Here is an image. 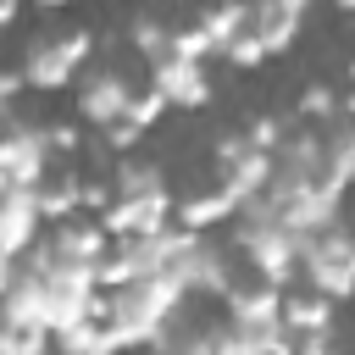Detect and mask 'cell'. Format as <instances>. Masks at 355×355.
I'll list each match as a JSON object with an SVG mask.
<instances>
[{"label": "cell", "mask_w": 355, "mask_h": 355, "mask_svg": "<svg viewBox=\"0 0 355 355\" xmlns=\"http://www.w3.org/2000/svg\"><path fill=\"white\" fill-rule=\"evenodd\" d=\"M183 300H189V283L178 277V266H161V272H144V277L111 288L105 322L116 327L122 349H128V344H161V338H166V322H172V311H178Z\"/></svg>", "instance_id": "1"}, {"label": "cell", "mask_w": 355, "mask_h": 355, "mask_svg": "<svg viewBox=\"0 0 355 355\" xmlns=\"http://www.w3.org/2000/svg\"><path fill=\"white\" fill-rule=\"evenodd\" d=\"M344 178H333V166L311 172V178H294V172H272L266 183V205L283 216V227H294L300 239L322 233L338 222V200H344Z\"/></svg>", "instance_id": "2"}, {"label": "cell", "mask_w": 355, "mask_h": 355, "mask_svg": "<svg viewBox=\"0 0 355 355\" xmlns=\"http://www.w3.org/2000/svg\"><path fill=\"white\" fill-rule=\"evenodd\" d=\"M89 50H94V33L89 28H72V33H39V39H28V50H22V83L28 89H67L72 78H78V67L89 61Z\"/></svg>", "instance_id": "3"}, {"label": "cell", "mask_w": 355, "mask_h": 355, "mask_svg": "<svg viewBox=\"0 0 355 355\" xmlns=\"http://www.w3.org/2000/svg\"><path fill=\"white\" fill-rule=\"evenodd\" d=\"M300 272H305L311 288L349 300L355 294V239L344 227H322V233L300 239Z\"/></svg>", "instance_id": "4"}, {"label": "cell", "mask_w": 355, "mask_h": 355, "mask_svg": "<svg viewBox=\"0 0 355 355\" xmlns=\"http://www.w3.org/2000/svg\"><path fill=\"white\" fill-rule=\"evenodd\" d=\"M272 172H277V155H272V150H255L244 133L216 139V183L239 200V211H244L255 194H266Z\"/></svg>", "instance_id": "5"}, {"label": "cell", "mask_w": 355, "mask_h": 355, "mask_svg": "<svg viewBox=\"0 0 355 355\" xmlns=\"http://www.w3.org/2000/svg\"><path fill=\"white\" fill-rule=\"evenodd\" d=\"M50 133L44 128H28V122H6L0 133V194L6 189H33L50 166Z\"/></svg>", "instance_id": "6"}, {"label": "cell", "mask_w": 355, "mask_h": 355, "mask_svg": "<svg viewBox=\"0 0 355 355\" xmlns=\"http://www.w3.org/2000/svg\"><path fill=\"white\" fill-rule=\"evenodd\" d=\"M105 233L111 239H139V233H161L172 222V189H155V194H116L105 211H100Z\"/></svg>", "instance_id": "7"}, {"label": "cell", "mask_w": 355, "mask_h": 355, "mask_svg": "<svg viewBox=\"0 0 355 355\" xmlns=\"http://www.w3.org/2000/svg\"><path fill=\"white\" fill-rule=\"evenodd\" d=\"M150 83L172 100V105H183V111H194V105H205L211 100V78H205V61H194V55H178V50H166L161 61H150Z\"/></svg>", "instance_id": "8"}, {"label": "cell", "mask_w": 355, "mask_h": 355, "mask_svg": "<svg viewBox=\"0 0 355 355\" xmlns=\"http://www.w3.org/2000/svg\"><path fill=\"white\" fill-rule=\"evenodd\" d=\"M128 100H133V83L111 67H100L78 83V116L94 122V128H111L116 116H128Z\"/></svg>", "instance_id": "9"}, {"label": "cell", "mask_w": 355, "mask_h": 355, "mask_svg": "<svg viewBox=\"0 0 355 355\" xmlns=\"http://www.w3.org/2000/svg\"><path fill=\"white\" fill-rule=\"evenodd\" d=\"M50 255H55V261L100 266V261L111 255V233H105V222H100V216L89 222V211H83V216H61V222H55V233H50Z\"/></svg>", "instance_id": "10"}, {"label": "cell", "mask_w": 355, "mask_h": 355, "mask_svg": "<svg viewBox=\"0 0 355 355\" xmlns=\"http://www.w3.org/2000/svg\"><path fill=\"white\" fill-rule=\"evenodd\" d=\"M305 11H311V0H255V6H250V28H255V39L266 44V55H283V50L300 39Z\"/></svg>", "instance_id": "11"}, {"label": "cell", "mask_w": 355, "mask_h": 355, "mask_svg": "<svg viewBox=\"0 0 355 355\" xmlns=\"http://www.w3.org/2000/svg\"><path fill=\"white\" fill-rule=\"evenodd\" d=\"M39 205H33V189H6L0 194V255H22L33 250L39 239Z\"/></svg>", "instance_id": "12"}, {"label": "cell", "mask_w": 355, "mask_h": 355, "mask_svg": "<svg viewBox=\"0 0 355 355\" xmlns=\"http://www.w3.org/2000/svg\"><path fill=\"white\" fill-rule=\"evenodd\" d=\"M178 266V277L189 283V294H227L233 288V277H227V261H222V250H211L200 233L189 239V250L172 261Z\"/></svg>", "instance_id": "13"}, {"label": "cell", "mask_w": 355, "mask_h": 355, "mask_svg": "<svg viewBox=\"0 0 355 355\" xmlns=\"http://www.w3.org/2000/svg\"><path fill=\"white\" fill-rule=\"evenodd\" d=\"M222 355H288L294 349V333L283 322H233L227 333L211 338Z\"/></svg>", "instance_id": "14"}, {"label": "cell", "mask_w": 355, "mask_h": 355, "mask_svg": "<svg viewBox=\"0 0 355 355\" xmlns=\"http://www.w3.org/2000/svg\"><path fill=\"white\" fill-rule=\"evenodd\" d=\"M227 316L233 322H283V288L255 277L244 288H227Z\"/></svg>", "instance_id": "15"}, {"label": "cell", "mask_w": 355, "mask_h": 355, "mask_svg": "<svg viewBox=\"0 0 355 355\" xmlns=\"http://www.w3.org/2000/svg\"><path fill=\"white\" fill-rule=\"evenodd\" d=\"M78 200H83V178H78V172H55V178H39V183H33V205H39L44 222L72 216Z\"/></svg>", "instance_id": "16"}, {"label": "cell", "mask_w": 355, "mask_h": 355, "mask_svg": "<svg viewBox=\"0 0 355 355\" xmlns=\"http://www.w3.org/2000/svg\"><path fill=\"white\" fill-rule=\"evenodd\" d=\"M55 344H61L67 355H111V349H122V338H116V327H111L105 316H83V322L61 327Z\"/></svg>", "instance_id": "17"}, {"label": "cell", "mask_w": 355, "mask_h": 355, "mask_svg": "<svg viewBox=\"0 0 355 355\" xmlns=\"http://www.w3.org/2000/svg\"><path fill=\"white\" fill-rule=\"evenodd\" d=\"M227 216H239V200H233L222 183L205 189V194H189V200L178 205V222L194 227V233H205V227H216V222H227Z\"/></svg>", "instance_id": "18"}, {"label": "cell", "mask_w": 355, "mask_h": 355, "mask_svg": "<svg viewBox=\"0 0 355 355\" xmlns=\"http://www.w3.org/2000/svg\"><path fill=\"white\" fill-rule=\"evenodd\" d=\"M283 327H288V333H305V327H333V294H322V288L288 294V288H283Z\"/></svg>", "instance_id": "19"}, {"label": "cell", "mask_w": 355, "mask_h": 355, "mask_svg": "<svg viewBox=\"0 0 355 355\" xmlns=\"http://www.w3.org/2000/svg\"><path fill=\"white\" fill-rule=\"evenodd\" d=\"M200 28L211 33V44H216V55H222V50H227V44H233V39L250 28V6H244V0H222V6H205V11H200Z\"/></svg>", "instance_id": "20"}, {"label": "cell", "mask_w": 355, "mask_h": 355, "mask_svg": "<svg viewBox=\"0 0 355 355\" xmlns=\"http://www.w3.org/2000/svg\"><path fill=\"white\" fill-rule=\"evenodd\" d=\"M322 166H327V144H322V139L294 133V139H283V144H277V172L311 178V172H322Z\"/></svg>", "instance_id": "21"}, {"label": "cell", "mask_w": 355, "mask_h": 355, "mask_svg": "<svg viewBox=\"0 0 355 355\" xmlns=\"http://www.w3.org/2000/svg\"><path fill=\"white\" fill-rule=\"evenodd\" d=\"M111 189L116 194H155V189H166V178H161V166L155 161H116V172H111Z\"/></svg>", "instance_id": "22"}, {"label": "cell", "mask_w": 355, "mask_h": 355, "mask_svg": "<svg viewBox=\"0 0 355 355\" xmlns=\"http://www.w3.org/2000/svg\"><path fill=\"white\" fill-rule=\"evenodd\" d=\"M128 39H133V50H139L144 61H161V55L172 50V28H161L155 17H133V28H128Z\"/></svg>", "instance_id": "23"}, {"label": "cell", "mask_w": 355, "mask_h": 355, "mask_svg": "<svg viewBox=\"0 0 355 355\" xmlns=\"http://www.w3.org/2000/svg\"><path fill=\"white\" fill-rule=\"evenodd\" d=\"M327 166H333V178H344V183L355 189V122L327 139Z\"/></svg>", "instance_id": "24"}, {"label": "cell", "mask_w": 355, "mask_h": 355, "mask_svg": "<svg viewBox=\"0 0 355 355\" xmlns=\"http://www.w3.org/2000/svg\"><path fill=\"white\" fill-rule=\"evenodd\" d=\"M166 105H172V100H166L155 83H150V89H133V100H128V122H139V128L150 133V128H155V116H161Z\"/></svg>", "instance_id": "25"}, {"label": "cell", "mask_w": 355, "mask_h": 355, "mask_svg": "<svg viewBox=\"0 0 355 355\" xmlns=\"http://www.w3.org/2000/svg\"><path fill=\"white\" fill-rule=\"evenodd\" d=\"M333 111H338V89H333V83H311V89L300 94V116H305V122H327Z\"/></svg>", "instance_id": "26"}, {"label": "cell", "mask_w": 355, "mask_h": 355, "mask_svg": "<svg viewBox=\"0 0 355 355\" xmlns=\"http://www.w3.org/2000/svg\"><path fill=\"white\" fill-rule=\"evenodd\" d=\"M222 61H233V67H244V72H250V67H261V61H266V44L255 39V28H244V33L222 50Z\"/></svg>", "instance_id": "27"}, {"label": "cell", "mask_w": 355, "mask_h": 355, "mask_svg": "<svg viewBox=\"0 0 355 355\" xmlns=\"http://www.w3.org/2000/svg\"><path fill=\"white\" fill-rule=\"evenodd\" d=\"M172 50L178 55H194V61H205V55H216V44H211V33L194 22V28H172Z\"/></svg>", "instance_id": "28"}, {"label": "cell", "mask_w": 355, "mask_h": 355, "mask_svg": "<svg viewBox=\"0 0 355 355\" xmlns=\"http://www.w3.org/2000/svg\"><path fill=\"white\" fill-rule=\"evenodd\" d=\"M244 139L255 144V150H272L277 155V144H283V122L266 111V116H250V128H244Z\"/></svg>", "instance_id": "29"}, {"label": "cell", "mask_w": 355, "mask_h": 355, "mask_svg": "<svg viewBox=\"0 0 355 355\" xmlns=\"http://www.w3.org/2000/svg\"><path fill=\"white\" fill-rule=\"evenodd\" d=\"M139 139H144V128H139V122H128V116H116V122L105 128V150H116V155H128Z\"/></svg>", "instance_id": "30"}, {"label": "cell", "mask_w": 355, "mask_h": 355, "mask_svg": "<svg viewBox=\"0 0 355 355\" xmlns=\"http://www.w3.org/2000/svg\"><path fill=\"white\" fill-rule=\"evenodd\" d=\"M50 133V150L55 155H72V150H83V133L72 128V122H55V128H44Z\"/></svg>", "instance_id": "31"}, {"label": "cell", "mask_w": 355, "mask_h": 355, "mask_svg": "<svg viewBox=\"0 0 355 355\" xmlns=\"http://www.w3.org/2000/svg\"><path fill=\"white\" fill-rule=\"evenodd\" d=\"M111 200H116V189H111V183H83V200H78V211L100 216V211H105Z\"/></svg>", "instance_id": "32"}, {"label": "cell", "mask_w": 355, "mask_h": 355, "mask_svg": "<svg viewBox=\"0 0 355 355\" xmlns=\"http://www.w3.org/2000/svg\"><path fill=\"white\" fill-rule=\"evenodd\" d=\"M294 349H300V355H322V349H333V327H305V333H294Z\"/></svg>", "instance_id": "33"}, {"label": "cell", "mask_w": 355, "mask_h": 355, "mask_svg": "<svg viewBox=\"0 0 355 355\" xmlns=\"http://www.w3.org/2000/svg\"><path fill=\"white\" fill-rule=\"evenodd\" d=\"M17 89H22V67H17V72H11V67H0V105H6Z\"/></svg>", "instance_id": "34"}, {"label": "cell", "mask_w": 355, "mask_h": 355, "mask_svg": "<svg viewBox=\"0 0 355 355\" xmlns=\"http://www.w3.org/2000/svg\"><path fill=\"white\" fill-rule=\"evenodd\" d=\"M17 272H22V266H17V255H0V294L17 283Z\"/></svg>", "instance_id": "35"}, {"label": "cell", "mask_w": 355, "mask_h": 355, "mask_svg": "<svg viewBox=\"0 0 355 355\" xmlns=\"http://www.w3.org/2000/svg\"><path fill=\"white\" fill-rule=\"evenodd\" d=\"M338 111H344V116L355 122V83H349V94H338Z\"/></svg>", "instance_id": "36"}, {"label": "cell", "mask_w": 355, "mask_h": 355, "mask_svg": "<svg viewBox=\"0 0 355 355\" xmlns=\"http://www.w3.org/2000/svg\"><path fill=\"white\" fill-rule=\"evenodd\" d=\"M39 11H61V6H72V0H33Z\"/></svg>", "instance_id": "37"}, {"label": "cell", "mask_w": 355, "mask_h": 355, "mask_svg": "<svg viewBox=\"0 0 355 355\" xmlns=\"http://www.w3.org/2000/svg\"><path fill=\"white\" fill-rule=\"evenodd\" d=\"M333 6H338V11H344V17H355V0H333Z\"/></svg>", "instance_id": "38"}, {"label": "cell", "mask_w": 355, "mask_h": 355, "mask_svg": "<svg viewBox=\"0 0 355 355\" xmlns=\"http://www.w3.org/2000/svg\"><path fill=\"white\" fill-rule=\"evenodd\" d=\"M6 122H11V116H6V105H0V128H6Z\"/></svg>", "instance_id": "39"}, {"label": "cell", "mask_w": 355, "mask_h": 355, "mask_svg": "<svg viewBox=\"0 0 355 355\" xmlns=\"http://www.w3.org/2000/svg\"><path fill=\"white\" fill-rule=\"evenodd\" d=\"M349 83H355V61H349Z\"/></svg>", "instance_id": "40"}, {"label": "cell", "mask_w": 355, "mask_h": 355, "mask_svg": "<svg viewBox=\"0 0 355 355\" xmlns=\"http://www.w3.org/2000/svg\"><path fill=\"white\" fill-rule=\"evenodd\" d=\"M0 33H6V28H0Z\"/></svg>", "instance_id": "41"}]
</instances>
